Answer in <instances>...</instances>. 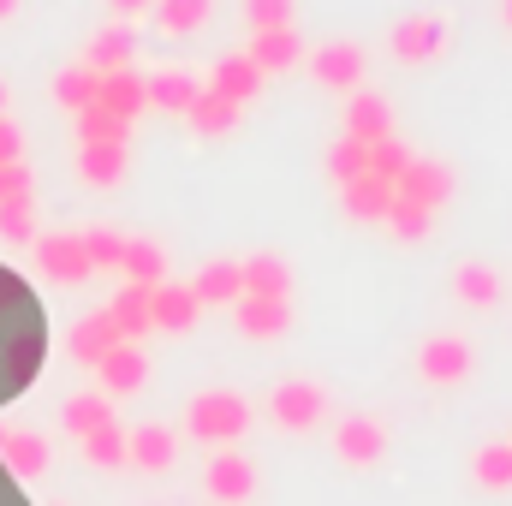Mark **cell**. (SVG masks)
<instances>
[{
	"mask_svg": "<svg viewBox=\"0 0 512 506\" xmlns=\"http://www.w3.org/2000/svg\"><path fill=\"white\" fill-rule=\"evenodd\" d=\"M245 429H251V399L233 393V387H209V393H197L185 405V435L191 441L233 447V441H245Z\"/></svg>",
	"mask_w": 512,
	"mask_h": 506,
	"instance_id": "obj_1",
	"label": "cell"
},
{
	"mask_svg": "<svg viewBox=\"0 0 512 506\" xmlns=\"http://www.w3.org/2000/svg\"><path fill=\"white\" fill-rule=\"evenodd\" d=\"M387 54H393L399 66L441 60V54H447V18H441V12H411V18H399L393 36H387Z\"/></svg>",
	"mask_w": 512,
	"mask_h": 506,
	"instance_id": "obj_2",
	"label": "cell"
},
{
	"mask_svg": "<svg viewBox=\"0 0 512 506\" xmlns=\"http://www.w3.org/2000/svg\"><path fill=\"white\" fill-rule=\"evenodd\" d=\"M393 197H399V203H417V209H429V215H441V203L453 197V167H447L441 155H411L405 173L393 179Z\"/></svg>",
	"mask_w": 512,
	"mask_h": 506,
	"instance_id": "obj_3",
	"label": "cell"
},
{
	"mask_svg": "<svg viewBox=\"0 0 512 506\" xmlns=\"http://www.w3.org/2000/svg\"><path fill=\"white\" fill-rule=\"evenodd\" d=\"M268 417L280 429H292V435H310L328 417V387H316V381H280L268 393Z\"/></svg>",
	"mask_w": 512,
	"mask_h": 506,
	"instance_id": "obj_4",
	"label": "cell"
},
{
	"mask_svg": "<svg viewBox=\"0 0 512 506\" xmlns=\"http://www.w3.org/2000/svg\"><path fill=\"white\" fill-rule=\"evenodd\" d=\"M471 370H477V352H471L465 334H435V340L417 346V376L429 387H459Z\"/></svg>",
	"mask_w": 512,
	"mask_h": 506,
	"instance_id": "obj_5",
	"label": "cell"
},
{
	"mask_svg": "<svg viewBox=\"0 0 512 506\" xmlns=\"http://www.w3.org/2000/svg\"><path fill=\"white\" fill-rule=\"evenodd\" d=\"M36 268L60 286H78L90 280V251H84V233H36Z\"/></svg>",
	"mask_w": 512,
	"mask_h": 506,
	"instance_id": "obj_6",
	"label": "cell"
},
{
	"mask_svg": "<svg viewBox=\"0 0 512 506\" xmlns=\"http://www.w3.org/2000/svg\"><path fill=\"white\" fill-rule=\"evenodd\" d=\"M334 453L352 465V471H376L387 459V423L382 417H346L334 429Z\"/></svg>",
	"mask_w": 512,
	"mask_h": 506,
	"instance_id": "obj_7",
	"label": "cell"
},
{
	"mask_svg": "<svg viewBox=\"0 0 512 506\" xmlns=\"http://www.w3.org/2000/svg\"><path fill=\"white\" fill-rule=\"evenodd\" d=\"M203 489H209V501H221V506L251 501L256 465L239 453V447H215V459H209V471H203Z\"/></svg>",
	"mask_w": 512,
	"mask_h": 506,
	"instance_id": "obj_8",
	"label": "cell"
},
{
	"mask_svg": "<svg viewBox=\"0 0 512 506\" xmlns=\"http://www.w3.org/2000/svg\"><path fill=\"white\" fill-rule=\"evenodd\" d=\"M364 48L358 42H322L316 48V60H310V78L322 84V90H358L364 84Z\"/></svg>",
	"mask_w": 512,
	"mask_h": 506,
	"instance_id": "obj_9",
	"label": "cell"
},
{
	"mask_svg": "<svg viewBox=\"0 0 512 506\" xmlns=\"http://www.w3.org/2000/svg\"><path fill=\"white\" fill-rule=\"evenodd\" d=\"M173 459H179V435L167 423H137V429H126V465L161 477V471H173Z\"/></svg>",
	"mask_w": 512,
	"mask_h": 506,
	"instance_id": "obj_10",
	"label": "cell"
},
{
	"mask_svg": "<svg viewBox=\"0 0 512 506\" xmlns=\"http://www.w3.org/2000/svg\"><path fill=\"white\" fill-rule=\"evenodd\" d=\"M96 381H102L108 399H131V393H143V381H149V358H143V346H137V340H120V346L96 364Z\"/></svg>",
	"mask_w": 512,
	"mask_h": 506,
	"instance_id": "obj_11",
	"label": "cell"
},
{
	"mask_svg": "<svg viewBox=\"0 0 512 506\" xmlns=\"http://www.w3.org/2000/svg\"><path fill=\"white\" fill-rule=\"evenodd\" d=\"M191 292H197V304H203V310H233V304L245 298V268H239L233 256H215V262H203V268H197Z\"/></svg>",
	"mask_w": 512,
	"mask_h": 506,
	"instance_id": "obj_12",
	"label": "cell"
},
{
	"mask_svg": "<svg viewBox=\"0 0 512 506\" xmlns=\"http://www.w3.org/2000/svg\"><path fill=\"white\" fill-rule=\"evenodd\" d=\"M197 316H203V304H197V292H191V286L161 280V286L149 292V322H155V334H191V328H197Z\"/></svg>",
	"mask_w": 512,
	"mask_h": 506,
	"instance_id": "obj_13",
	"label": "cell"
},
{
	"mask_svg": "<svg viewBox=\"0 0 512 506\" xmlns=\"http://www.w3.org/2000/svg\"><path fill=\"white\" fill-rule=\"evenodd\" d=\"M233 322H239V334L245 340H280L286 328H292V298H239L233 304Z\"/></svg>",
	"mask_w": 512,
	"mask_h": 506,
	"instance_id": "obj_14",
	"label": "cell"
},
{
	"mask_svg": "<svg viewBox=\"0 0 512 506\" xmlns=\"http://www.w3.org/2000/svg\"><path fill=\"white\" fill-rule=\"evenodd\" d=\"M96 108H108V114H120L126 126H137V114H149V78H137V66H126V72H102Z\"/></svg>",
	"mask_w": 512,
	"mask_h": 506,
	"instance_id": "obj_15",
	"label": "cell"
},
{
	"mask_svg": "<svg viewBox=\"0 0 512 506\" xmlns=\"http://www.w3.org/2000/svg\"><path fill=\"white\" fill-rule=\"evenodd\" d=\"M0 465H6L18 483H30V477L48 471V441H42L36 429H12V423H0Z\"/></svg>",
	"mask_w": 512,
	"mask_h": 506,
	"instance_id": "obj_16",
	"label": "cell"
},
{
	"mask_svg": "<svg viewBox=\"0 0 512 506\" xmlns=\"http://www.w3.org/2000/svg\"><path fill=\"white\" fill-rule=\"evenodd\" d=\"M203 90H215V96H227L233 108H245V102H256V90H262V72H256L251 54H221Z\"/></svg>",
	"mask_w": 512,
	"mask_h": 506,
	"instance_id": "obj_17",
	"label": "cell"
},
{
	"mask_svg": "<svg viewBox=\"0 0 512 506\" xmlns=\"http://www.w3.org/2000/svg\"><path fill=\"white\" fill-rule=\"evenodd\" d=\"M131 167V149L126 143H78V179L96 185V191H114Z\"/></svg>",
	"mask_w": 512,
	"mask_h": 506,
	"instance_id": "obj_18",
	"label": "cell"
},
{
	"mask_svg": "<svg viewBox=\"0 0 512 506\" xmlns=\"http://www.w3.org/2000/svg\"><path fill=\"white\" fill-rule=\"evenodd\" d=\"M131 60H137V36H131V24H102L96 36H90V48H84V66L90 72H126Z\"/></svg>",
	"mask_w": 512,
	"mask_h": 506,
	"instance_id": "obj_19",
	"label": "cell"
},
{
	"mask_svg": "<svg viewBox=\"0 0 512 506\" xmlns=\"http://www.w3.org/2000/svg\"><path fill=\"white\" fill-rule=\"evenodd\" d=\"M340 203H346V215H352V221L376 227V221H387V209H393V185L376 179V173H358L352 185H340Z\"/></svg>",
	"mask_w": 512,
	"mask_h": 506,
	"instance_id": "obj_20",
	"label": "cell"
},
{
	"mask_svg": "<svg viewBox=\"0 0 512 506\" xmlns=\"http://www.w3.org/2000/svg\"><path fill=\"white\" fill-rule=\"evenodd\" d=\"M256 60V72L268 78V72H286V66H298L304 60V48H298V30L292 24H280V30H251V48H245Z\"/></svg>",
	"mask_w": 512,
	"mask_h": 506,
	"instance_id": "obj_21",
	"label": "cell"
},
{
	"mask_svg": "<svg viewBox=\"0 0 512 506\" xmlns=\"http://www.w3.org/2000/svg\"><path fill=\"white\" fill-rule=\"evenodd\" d=\"M239 268H245V292L251 298H292V262L280 251H256Z\"/></svg>",
	"mask_w": 512,
	"mask_h": 506,
	"instance_id": "obj_22",
	"label": "cell"
},
{
	"mask_svg": "<svg viewBox=\"0 0 512 506\" xmlns=\"http://www.w3.org/2000/svg\"><path fill=\"white\" fill-rule=\"evenodd\" d=\"M120 340H126V334L114 328V316H108V310H96V316H84V322L72 328V340H66V346H72V358H78V364H90V370H96Z\"/></svg>",
	"mask_w": 512,
	"mask_h": 506,
	"instance_id": "obj_23",
	"label": "cell"
},
{
	"mask_svg": "<svg viewBox=\"0 0 512 506\" xmlns=\"http://www.w3.org/2000/svg\"><path fill=\"white\" fill-rule=\"evenodd\" d=\"M346 137H358L364 149H370V143H382V137H393V114H387L382 96L352 90V102H346Z\"/></svg>",
	"mask_w": 512,
	"mask_h": 506,
	"instance_id": "obj_24",
	"label": "cell"
},
{
	"mask_svg": "<svg viewBox=\"0 0 512 506\" xmlns=\"http://www.w3.org/2000/svg\"><path fill=\"white\" fill-rule=\"evenodd\" d=\"M453 292H459V304H471V310H495L501 304V268H489V262H459L453 268Z\"/></svg>",
	"mask_w": 512,
	"mask_h": 506,
	"instance_id": "obj_25",
	"label": "cell"
},
{
	"mask_svg": "<svg viewBox=\"0 0 512 506\" xmlns=\"http://www.w3.org/2000/svg\"><path fill=\"white\" fill-rule=\"evenodd\" d=\"M149 292L155 286H120L114 292V304H108V316H114V328L126 334V340H143V334H155V322H149Z\"/></svg>",
	"mask_w": 512,
	"mask_h": 506,
	"instance_id": "obj_26",
	"label": "cell"
},
{
	"mask_svg": "<svg viewBox=\"0 0 512 506\" xmlns=\"http://www.w3.org/2000/svg\"><path fill=\"white\" fill-rule=\"evenodd\" d=\"M203 96V84L191 78V72H155L149 78V108H161V114H191V102Z\"/></svg>",
	"mask_w": 512,
	"mask_h": 506,
	"instance_id": "obj_27",
	"label": "cell"
},
{
	"mask_svg": "<svg viewBox=\"0 0 512 506\" xmlns=\"http://www.w3.org/2000/svg\"><path fill=\"white\" fill-rule=\"evenodd\" d=\"M215 0H155V30L161 36H197L209 24Z\"/></svg>",
	"mask_w": 512,
	"mask_h": 506,
	"instance_id": "obj_28",
	"label": "cell"
},
{
	"mask_svg": "<svg viewBox=\"0 0 512 506\" xmlns=\"http://www.w3.org/2000/svg\"><path fill=\"white\" fill-rule=\"evenodd\" d=\"M239 114H245V108H233L227 96H215V90H203V96L191 102V114H185V126L197 131V137H227V131L239 126Z\"/></svg>",
	"mask_w": 512,
	"mask_h": 506,
	"instance_id": "obj_29",
	"label": "cell"
},
{
	"mask_svg": "<svg viewBox=\"0 0 512 506\" xmlns=\"http://www.w3.org/2000/svg\"><path fill=\"white\" fill-rule=\"evenodd\" d=\"M120 274H126L131 286H161V280H167V251H161L155 239H126Z\"/></svg>",
	"mask_w": 512,
	"mask_h": 506,
	"instance_id": "obj_30",
	"label": "cell"
},
{
	"mask_svg": "<svg viewBox=\"0 0 512 506\" xmlns=\"http://www.w3.org/2000/svg\"><path fill=\"white\" fill-rule=\"evenodd\" d=\"M471 483L489 489V495H507L512 489V441H489V447H477V459H471Z\"/></svg>",
	"mask_w": 512,
	"mask_h": 506,
	"instance_id": "obj_31",
	"label": "cell"
},
{
	"mask_svg": "<svg viewBox=\"0 0 512 506\" xmlns=\"http://www.w3.org/2000/svg\"><path fill=\"white\" fill-rule=\"evenodd\" d=\"M96 90H102V72H90L84 60H78V66H66V72L54 78V102H60L66 114H84V108H96Z\"/></svg>",
	"mask_w": 512,
	"mask_h": 506,
	"instance_id": "obj_32",
	"label": "cell"
},
{
	"mask_svg": "<svg viewBox=\"0 0 512 506\" xmlns=\"http://www.w3.org/2000/svg\"><path fill=\"white\" fill-rule=\"evenodd\" d=\"M60 423H66V429H72V435L84 441L90 429L114 423V399H108L102 387H96V393H72V399H66V411H60Z\"/></svg>",
	"mask_w": 512,
	"mask_h": 506,
	"instance_id": "obj_33",
	"label": "cell"
},
{
	"mask_svg": "<svg viewBox=\"0 0 512 506\" xmlns=\"http://www.w3.org/2000/svg\"><path fill=\"white\" fill-rule=\"evenodd\" d=\"M78 447H84V459H90L96 471H120V465H126V429H120V423H102V429H90Z\"/></svg>",
	"mask_w": 512,
	"mask_h": 506,
	"instance_id": "obj_34",
	"label": "cell"
},
{
	"mask_svg": "<svg viewBox=\"0 0 512 506\" xmlns=\"http://www.w3.org/2000/svg\"><path fill=\"white\" fill-rule=\"evenodd\" d=\"M382 227L399 239V245H423V239L435 233V215H429V209H417V203H399V197H393V209H387Z\"/></svg>",
	"mask_w": 512,
	"mask_h": 506,
	"instance_id": "obj_35",
	"label": "cell"
},
{
	"mask_svg": "<svg viewBox=\"0 0 512 506\" xmlns=\"http://www.w3.org/2000/svg\"><path fill=\"white\" fill-rule=\"evenodd\" d=\"M0 239L6 245H36V197H6L0 203Z\"/></svg>",
	"mask_w": 512,
	"mask_h": 506,
	"instance_id": "obj_36",
	"label": "cell"
},
{
	"mask_svg": "<svg viewBox=\"0 0 512 506\" xmlns=\"http://www.w3.org/2000/svg\"><path fill=\"white\" fill-rule=\"evenodd\" d=\"M72 120H78V143H126L131 137V126L120 114H108V108H84Z\"/></svg>",
	"mask_w": 512,
	"mask_h": 506,
	"instance_id": "obj_37",
	"label": "cell"
},
{
	"mask_svg": "<svg viewBox=\"0 0 512 506\" xmlns=\"http://www.w3.org/2000/svg\"><path fill=\"white\" fill-rule=\"evenodd\" d=\"M364 167H370V149H364L358 137H340V143L328 149V179H334V185H352Z\"/></svg>",
	"mask_w": 512,
	"mask_h": 506,
	"instance_id": "obj_38",
	"label": "cell"
},
{
	"mask_svg": "<svg viewBox=\"0 0 512 506\" xmlns=\"http://www.w3.org/2000/svg\"><path fill=\"white\" fill-rule=\"evenodd\" d=\"M84 251H90V268H120L126 239H120L114 227H90V233H84Z\"/></svg>",
	"mask_w": 512,
	"mask_h": 506,
	"instance_id": "obj_39",
	"label": "cell"
},
{
	"mask_svg": "<svg viewBox=\"0 0 512 506\" xmlns=\"http://www.w3.org/2000/svg\"><path fill=\"white\" fill-rule=\"evenodd\" d=\"M405 161H411V149H405V143H393V137H382V143H370V167H364V173H376V179L393 185V179L405 173Z\"/></svg>",
	"mask_w": 512,
	"mask_h": 506,
	"instance_id": "obj_40",
	"label": "cell"
},
{
	"mask_svg": "<svg viewBox=\"0 0 512 506\" xmlns=\"http://www.w3.org/2000/svg\"><path fill=\"white\" fill-rule=\"evenodd\" d=\"M292 12H298V0H245L251 30H280V24H292Z\"/></svg>",
	"mask_w": 512,
	"mask_h": 506,
	"instance_id": "obj_41",
	"label": "cell"
},
{
	"mask_svg": "<svg viewBox=\"0 0 512 506\" xmlns=\"http://www.w3.org/2000/svg\"><path fill=\"white\" fill-rule=\"evenodd\" d=\"M30 185H36L30 161H6V167H0V203H6V197H30Z\"/></svg>",
	"mask_w": 512,
	"mask_h": 506,
	"instance_id": "obj_42",
	"label": "cell"
},
{
	"mask_svg": "<svg viewBox=\"0 0 512 506\" xmlns=\"http://www.w3.org/2000/svg\"><path fill=\"white\" fill-rule=\"evenodd\" d=\"M6 161H24V131H18V120L0 114V167Z\"/></svg>",
	"mask_w": 512,
	"mask_h": 506,
	"instance_id": "obj_43",
	"label": "cell"
},
{
	"mask_svg": "<svg viewBox=\"0 0 512 506\" xmlns=\"http://www.w3.org/2000/svg\"><path fill=\"white\" fill-rule=\"evenodd\" d=\"M108 12H114L120 24H131V18H143V12H155V0H108Z\"/></svg>",
	"mask_w": 512,
	"mask_h": 506,
	"instance_id": "obj_44",
	"label": "cell"
},
{
	"mask_svg": "<svg viewBox=\"0 0 512 506\" xmlns=\"http://www.w3.org/2000/svg\"><path fill=\"white\" fill-rule=\"evenodd\" d=\"M501 24L512 30V0H501Z\"/></svg>",
	"mask_w": 512,
	"mask_h": 506,
	"instance_id": "obj_45",
	"label": "cell"
},
{
	"mask_svg": "<svg viewBox=\"0 0 512 506\" xmlns=\"http://www.w3.org/2000/svg\"><path fill=\"white\" fill-rule=\"evenodd\" d=\"M18 12V0H0V18H12Z\"/></svg>",
	"mask_w": 512,
	"mask_h": 506,
	"instance_id": "obj_46",
	"label": "cell"
},
{
	"mask_svg": "<svg viewBox=\"0 0 512 506\" xmlns=\"http://www.w3.org/2000/svg\"><path fill=\"white\" fill-rule=\"evenodd\" d=\"M0 114H6V78H0Z\"/></svg>",
	"mask_w": 512,
	"mask_h": 506,
	"instance_id": "obj_47",
	"label": "cell"
}]
</instances>
